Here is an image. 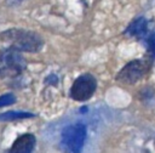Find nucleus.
Listing matches in <instances>:
<instances>
[{
	"instance_id": "1",
	"label": "nucleus",
	"mask_w": 155,
	"mask_h": 153,
	"mask_svg": "<svg viewBox=\"0 0 155 153\" xmlns=\"http://www.w3.org/2000/svg\"><path fill=\"white\" fill-rule=\"evenodd\" d=\"M0 38L4 41H8L10 46L25 52H36L40 51L42 47V39L39 34L27 30V29H18L12 28L2 32L0 34Z\"/></svg>"
},
{
	"instance_id": "2",
	"label": "nucleus",
	"mask_w": 155,
	"mask_h": 153,
	"mask_svg": "<svg viewBox=\"0 0 155 153\" xmlns=\"http://www.w3.org/2000/svg\"><path fill=\"white\" fill-rule=\"evenodd\" d=\"M27 62L22 52L12 46L0 51V78H15L25 69Z\"/></svg>"
},
{
	"instance_id": "3",
	"label": "nucleus",
	"mask_w": 155,
	"mask_h": 153,
	"mask_svg": "<svg viewBox=\"0 0 155 153\" xmlns=\"http://www.w3.org/2000/svg\"><path fill=\"white\" fill-rule=\"evenodd\" d=\"M86 140V126L84 124H73L62 132V144L67 153H81Z\"/></svg>"
},
{
	"instance_id": "4",
	"label": "nucleus",
	"mask_w": 155,
	"mask_h": 153,
	"mask_svg": "<svg viewBox=\"0 0 155 153\" xmlns=\"http://www.w3.org/2000/svg\"><path fill=\"white\" fill-rule=\"evenodd\" d=\"M97 89V81L91 74H82L71 85L70 96L75 101H86L92 97Z\"/></svg>"
},
{
	"instance_id": "5",
	"label": "nucleus",
	"mask_w": 155,
	"mask_h": 153,
	"mask_svg": "<svg viewBox=\"0 0 155 153\" xmlns=\"http://www.w3.org/2000/svg\"><path fill=\"white\" fill-rule=\"evenodd\" d=\"M145 73V66L142 61L136 59L127 63L116 75V79L125 84H134Z\"/></svg>"
},
{
	"instance_id": "6",
	"label": "nucleus",
	"mask_w": 155,
	"mask_h": 153,
	"mask_svg": "<svg viewBox=\"0 0 155 153\" xmlns=\"http://www.w3.org/2000/svg\"><path fill=\"white\" fill-rule=\"evenodd\" d=\"M35 146V137L31 134L18 136L12 143L8 153H31Z\"/></svg>"
},
{
	"instance_id": "7",
	"label": "nucleus",
	"mask_w": 155,
	"mask_h": 153,
	"mask_svg": "<svg viewBox=\"0 0 155 153\" xmlns=\"http://www.w3.org/2000/svg\"><path fill=\"white\" fill-rule=\"evenodd\" d=\"M147 32V21L144 18H137L127 28L126 33L132 36H142Z\"/></svg>"
},
{
	"instance_id": "8",
	"label": "nucleus",
	"mask_w": 155,
	"mask_h": 153,
	"mask_svg": "<svg viewBox=\"0 0 155 153\" xmlns=\"http://www.w3.org/2000/svg\"><path fill=\"white\" fill-rule=\"evenodd\" d=\"M34 114L28 113V112H5L0 114V121H8V120H17V119H25V118H31Z\"/></svg>"
},
{
	"instance_id": "9",
	"label": "nucleus",
	"mask_w": 155,
	"mask_h": 153,
	"mask_svg": "<svg viewBox=\"0 0 155 153\" xmlns=\"http://www.w3.org/2000/svg\"><path fill=\"white\" fill-rule=\"evenodd\" d=\"M15 102H16V97L12 93H5L0 96V107L10 106V104H13Z\"/></svg>"
},
{
	"instance_id": "10",
	"label": "nucleus",
	"mask_w": 155,
	"mask_h": 153,
	"mask_svg": "<svg viewBox=\"0 0 155 153\" xmlns=\"http://www.w3.org/2000/svg\"><path fill=\"white\" fill-rule=\"evenodd\" d=\"M148 45H149V50L151 51V53L155 57V33L150 35V38L148 39Z\"/></svg>"
}]
</instances>
